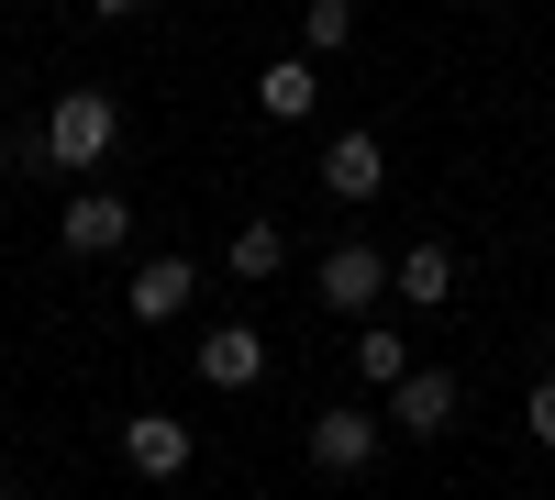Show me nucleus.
<instances>
[{"label": "nucleus", "mask_w": 555, "mask_h": 500, "mask_svg": "<svg viewBox=\"0 0 555 500\" xmlns=\"http://www.w3.org/2000/svg\"><path fill=\"white\" fill-rule=\"evenodd\" d=\"M112 133H122L112 89H56V101H44V167H101Z\"/></svg>", "instance_id": "obj_1"}, {"label": "nucleus", "mask_w": 555, "mask_h": 500, "mask_svg": "<svg viewBox=\"0 0 555 500\" xmlns=\"http://www.w3.org/2000/svg\"><path fill=\"white\" fill-rule=\"evenodd\" d=\"M190 368H201V389H256V379H267V334H256V323H211Z\"/></svg>", "instance_id": "obj_2"}, {"label": "nucleus", "mask_w": 555, "mask_h": 500, "mask_svg": "<svg viewBox=\"0 0 555 500\" xmlns=\"http://www.w3.org/2000/svg\"><path fill=\"white\" fill-rule=\"evenodd\" d=\"M311 467H322V478L378 467V423H366V412H345V400H334V412H311Z\"/></svg>", "instance_id": "obj_3"}, {"label": "nucleus", "mask_w": 555, "mask_h": 500, "mask_svg": "<svg viewBox=\"0 0 555 500\" xmlns=\"http://www.w3.org/2000/svg\"><path fill=\"white\" fill-rule=\"evenodd\" d=\"M122 467L133 478H178V467H190V423H178V412H133L122 423Z\"/></svg>", "instance_id": "obj_4"}, {"label": "nucleus", "mask_w": 555, "mask_h": 500, "mask_svg": "<svg viewBox=\"0 0 555 500\" xmlns=\"http://www.w3.org/2000/svg\"><path fill=\"white\" fill-rule=\"evenodd\" d=\"M455 400H467V389H455V368H411V379L389 389V423H400V434H444Z\"/></svg>", "instance_id": "obj_5"}, {"label": "nucleus", "mask_w": 555, "mask_h": 500, "mask_svg": "<svg viewBox=\"0 0 555 500\" xmlns=\"http://www.w3.org/2000/svg\"><path fill=\"white\" fill-rule=\"evenodd\" d=\"M322 190H334V201H378V190H389L378 133H334V145H322Z\"/></svg>", "instance_id": "obj_6"}, {"label": "nucleus", "mask_w": 555, "mask_h": 500, "mask_svg": "<svg viewBox=\"0 0 555 500\" xmlns=\"http://www.w3.org/2000/svg\"><path fill=\"white\" fill-rule=\"evenodd\" d=\"M389 267H400V256H378V245H334V256H322V300H334V311H366V300L389 290Z\"/></svg>", "instance_id": "obj_7"}, {"label": "nucleus", "mask_w": 555, "mask_h": 500, "mask_svg": "<svg viewBox=\"0 0 555 500\" xmlns=\"http://www.w3.org/2000/svg\"><path fill=\"white\" fill-rule=\"evenodd\" d=\"M122 245H133V211L112 190H78L67 201V256H122Z\"/></svg>", "instance_id": "obj_8"}, {"label": "nucleus", "mask_w": 555, "mask_h": 500, "mask_svg": "<svg viewBox=\"0 0 555 500\" xmlns=\"http://www.w3.org/2000/svg\"><path fill=\"white\" fill-rule=\"evenodd\" d=\"M190 290H201L190 256H145V267H133V323H178V311H190Z\"/></svg>", "instance_id": "obj_9"}, {"label": "nucleus", "mask_w": 555, "mask_h": 500, "mask_svg": "<svg viewBox=\"0 0 555 500\" xmlns=\"http://www.w3.org/2000/svg\"><path fill=\"white\" fill-rule=\"evenodd\" d=\"M389 279H400V300H411V311H434V300H455V256H444V245H411Z\"/></svg>", "instance_id": "obj_10"}, {"label": "nucleus", "mask_w": 555, "mask_h": 500, "mask_svg": "<svg viewBox=\"0 0 555 500\" xmlns=\"http://www.w3.org/2000/svg\"><path fill=\"white\" fill-rule=\"evenodd\" d=\"M256 112H267V123H300V112H311V56H278V67L256 78Z\"/></svg>", "instance_id": "obj_11"}, {"label": "nucleus", "mask_w": 555, "mask_h": 500, "mask_svg": "<svg viewBox=\"0 0 555 500\" xmlns=\"http://www.w3.org/2000/svg\"><path fill=\"white\" fill-rule=\"evenodd\" d=\"M356 379H366V389H400V379H411V345H400L389 323H366V334H356Z\"/></svg>", "instance_id": "obj_12"}, {"label": "nucleus", "mask_w": 555, "mask_h": 500, "mask_svg": "<svg viewBox=\"0 0 555 500\" xmlns=\"http://www.w3.org/2000/svg\"><path fill=\"white\" fill-rule=\"evenodd\" d=\"M278 256H289V245H278V222H245V234H234V256H222V279H278Z\"/></svg>", "instance_id": "obj_13"}, {"label": "nucleus", "mask_w": 555, "mask_h": 500, "mask_svg": "<svg viewBox=\"0 0 555 500\" xmlns=\"http://www.w3.org/2000/svg\"><path fill=\"white\" fill-rule=\"evenodd\" d=\"M345 34H356V12H345V0H311V12H300V44H311V56H334Z\"/></svg>", "instance_id": "obj_14"}, {"label": "nucleus", "mask_w": 555, "mask_h": 500, "mask_svg": "<svg viewBox=\"0 0 555 500\" xmlns=\"http://www.w3.org/2000/svg\"><path fill=\"white\" fill-rule=\"evenodd\" d=\"M522 423H533V445H555V356H544V379H533V400H522Z\"/></svg>", "instance_id": "obj_15"}, {"label": "nucleus", "mask_w": 555, "mask_h": 500, "mask_svg": "<svg viewBox=\"0 0 555 500\" xmlns=\"http://www.w3.org/2000/svg\"><path fill=\"white\" fill-rule=\"evenodd\" d=\"M0 500H12V489H0Z\"/></svg>", "instance_id": "obj_16"}]
</instances>
